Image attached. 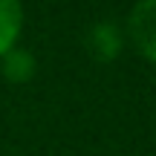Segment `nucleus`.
I'll list each match as a JSON object with an SVG mask.
<instances>
[{
    "label": "nucleus",
    "mask_w": 156,
    "mask_h": 156,
    "mask_svg": "<svg viewBox=\"0 0 156 156\" xmlns=\"http://www.w3.org/2000/svg\"><path fill=\"white\" fill-rule=\"evenodd\" d=\"M124 29L113 20H98L93 23V29L87 32V46L98 61H113V58L122 55L124 49Z\"/></svg>",
    "instance_id": "f03ea898"
},
{
    "label": "nucleus",
    "mask_w": 156,
    "mask_h": 156,
    "mask_svg": "<svg viewBox=\"0 0 156 156\" xmlns=\"http://www.w3.org/2000/svg\"><path fill=\"white\" fill-rule=\"evenodd\" d=\"M23 32V9L17 0H0V58L15 49Z\"/></svg>",
    "instance_id": "7ed1b4c3"
},
{
    "label": "nucleus",
    "mask_w": 156,
    "mask_h": 156,
    "mask_svg": "<svg viewBox=\"0 0 156 156\" xmlns=\"http://www.w3.org/2000/svg\"><path fill=\"white\" fill-rule=\"evenodd\" d=\"M124 38L145 61L156 64V0H139L124 20Z\"/></svg>",
    "instance_id": "f257e3e1"
},
{
    "label": "nucleus",
    "mask_w": 156,
    "mask_h": 156,
    "mask_svg": "<svg viewBox=\"0 0 156 156\" xmlns=\"http://www.w3.org/2000/svg\"><path fill=\"white\" fill-rule=\"evenodd\" d=\"M0 69H3V78H9L15 84H26V81H32L35 69H38V61H35V55L29 49L15 46V49H9L0 58Z\"/></svg>",
    "instance_id": "20e7f679"
}]
</instances>
